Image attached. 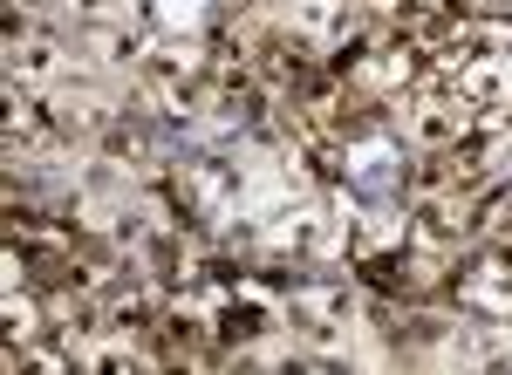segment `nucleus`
I'll return each mask as SVG.
<instances>
[{
    "instance_id": "obj_1",
    "label": "nucleus",
    "mask_w": 512,
    "mask_h": 375,
    "mask_svg": "<svg viewBox=\"0 0 512 375\" xmlns=\"http://www.w3.org/2000/svg\"><path fill=\"white\" fill-rule=\"evenodd\" d=\"M212 62H219V55H205L198 41L144 55V89H151V103H158L164 116H185V110H192V96L212 82Z\"/></svg>"
},
{
    "instance_id": "obj_7",
    "label": "nucleus",
    "mask_w": 512,
    "mask_h": 375,
    "mask_svg": "<svg viewBox=\"0 0 512 375\" xmlns=\"http://www.w3.org/2000/svg\"><path fill=\"white\" fill-rule=\"evenodd\" d=\"M55 130H62V123H55V116L41 110L35 96H21V89H14V96H7V157H21V150L48 144V137H55Z\"/></svg>"
},
{
    "instance_id": "obj_2",
    "label": "nucleus",
    "mask_w": 512,
    "mask_h": 375,
    "mask_svg": "<svg viewBox=\"0 0 512 375\" xmlns=\"http://www.w3.org/2000/svg\"><path fill=\"white\" fill-rule=\"evenodd\" d=\"M424 69H431V55L390 35V41H376V48H369V55L342 75V82H349L355 96H369V103H390V96H403V89H417V82H424Z\"/></svg>"
},
{
    "instance_id": "obj_12",
    "label": "nucleus",
    "mask_w": 512,
    "mask_h": 375,
    "mask_svg": "<svg viewBox=\"0 0 512 375\" xmlns=\"http://www.w3.org/2000/svg\"><path fill=\"white\" fill-rule=\"evenodd\" d=\"M14 7H21V14H41V7H55V0H14Z\"/></svg>"
},
{
    "instance_id": "obj_11",
    "label": "nucleus",
    "mask_w": 512,
    "mask_h": 375,
    "mask_svg": "<svg viewBox=\"0 0 512 375\" xmlns=\"http://www.w3.org/2000/svg\"><path fill=\"white\" fill-rule=\"evenodd\" d=\"M7 335H14V341H35L41 335V307L28 294H7Z\"/></svg>"
},
{
    "instance_id": "obj_8",
    "label": "nucleus",
    "mask_w": 512,
    "mask_h": 375,
    "mask_svg": "<svg viewBox=\"0 0 512 375\" xmlns=\"http://www.w3.org/2000/svg\"><path fill=\"white\" fill-rule=\"evenodd\" d=\"M294 314L308 321V335H342L349 328V287H301Z\"/></svg>"
},
{
    "instance_id": "obj_10",
    "label": "nucleus",
    "mask_w": 512,
    "mask_h": 375,
    "mask_svg": "<svg viewBox=\"0 0 512 375\" xmlns=\"http://www.w3.org/2000/svg\"><path fill=\"white\" fill-rule=\"evenodd\" d=\"M362 280H369L376 294H403V253H369V260H362Z\"/></svg>"
},
{
    "instance_id": "obj_5",
    "label": "nucleus",
    "mask_w": 512,
    "mask_h": 375,
    "mask_svg": "<svg viewBox=\"0 0 512 375\" xmlns=\"http://www.w3.org/2000/svg\"><path fill=\"white\" fill-rule=\"evenodd\" d=\"M465 21H458V7H444V0H390V35L410 41V48H444V41L458 35Z\"/></svg>"
},
{
    "instance_id": "obj_4",
    "label": "nucleus",
    "mask_w": 512,
    "mask_h": 375,
    "mask_svg": "<svg viewBox=\"0 0 512 375\" xmlns=\"http://www.w3.org/2000/svg\"><path fill=\"white\" fill-rule=\"evenodd\" d=\"M403 130L424 150H444V144H458V137H478V103H465L451 82H424V96L410 103Z\"/></svg>"
},
{
    "instance_id": "obj_9",
    "label": "nucleus",
    "mask_w": 512,
    "mask_h": 375,
    "mask_svg": "<svg viewBox=\"0 0 512 375\" xmlns=\"http://www.w3.org/2000/svg\"><path fill=\"white\" fill-rule=\"evenodd\" d=\"M478 232H485L492 246H512V185L492 191V198L478 205Z\"/></svg>"
},
{
    "instance_id": "obj_3",
    "label": "nucleus",
    "mask_w": 512,
    "mask_h": 375,
    "mask_svg": "<svg viewBox=\"0 0 512 375\" xmlns=\"http://www.w3.org/2000/svg\"><path fill=\"white\" fill-rule=\"evenodd\" d=\"M485 178H492V150H485V137H458V144L431 150V157L410 171V205H417V198H437V191H465V198H472Z\"/></svg>"
},
{
    "instance_id": "obj_6",
    "label": "nucleus",
    "mask_w": 512,
    "mask_h": 375,
    "mask_svg": "<svg viewBox=\"0 0 512 375\" xmlns=\"http://www.w3.org/2000/svg\"><path fill=\"white\" fill-rule=\"evenodd\" d=\"M7 75H14V89H48V82L69 75V62H62V48L48 35H21V41H7Z\"/></svg>"
}]
</instances>
